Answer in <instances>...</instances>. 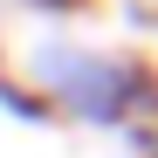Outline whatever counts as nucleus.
Masks as SVG:
<instances>
[{
  "mask_svg": "<svg viewBox=\"0 0 158 158\" xmlns=\"http://www.w3.org/2000/svg\"><path fill=\"white\" fill-rule=\"evenodd\" d=\"M41 89L69 103L89 124H117L131 103L144 96V76L131 62H103V55H76V48H48L41 55Z\"/></svg>",
  "mask_w": 158,
  "mask_h": 158,
  "instance_id": "nucleus-1",
  "label": "nucleus"
}]
</instances>
